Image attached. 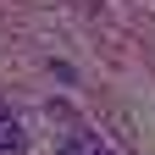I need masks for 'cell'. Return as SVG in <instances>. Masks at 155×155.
<instances>
[{
	"label": "cell",
	"instance_id": "1",
	"mask_svg": "<svg viewBox=\"0 0 155 155\" xmlns=\"http://www.w3.org/2000/svg\"><path fill=\"white\" fill-rule=\"evenodd\" d=\"M55 155H111V144H100V133H67Z\"/></svg>",
	"mask_w": 155,
	"mask_h": 155
},
{
	"label": "cell",
	"instance_id": "2",
	"mask_svg": "<svg viewBox=\"0 0 155 155\" xmlns=\"http://www.w3.org/2000/svg\"><path fill=\"white\" fill-rule=\"evenodd\" d=\"M28 144V133H22V122H17V116H6V122H0V155H17Z\"/></svg>",
	"mask_w": 155,
	"mask_h": 155
},
{
	"label": "cell",
	"instance_id": "3",
	"mask_svg": "<svg viewBox=\"0 0 155 155\" xmlns=\"http://www.w3.org/2000/svg\"><path fill=\"white\" fill-rule=\"evenodd\" d=\"M6 116H11V105H6V100H0V122H6Z\"/></svg>",
	"mask_w": 155,
	"mask_h": 155
}]
</instances>
